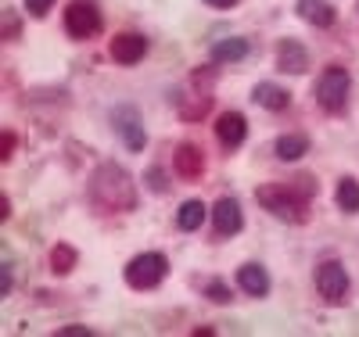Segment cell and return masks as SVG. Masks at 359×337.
Returning <instances> with one entry per match:
<instances>
[{
  "mask_svg": "<svg viewBox=\"0 0 359 337\" xmlns=\"http://www.w3.org/2000/svg\"><path fill=\"white\" fill-rule=\"evenodd\" d=\"M90 198H94V205L104 208V212H130L137 205V191H133V183H130V172L111 165V162L94 172Z\"/></svg>",
  "mask_w": 359,
  "mask_h": 337,
  "instance_id": "obj_1",
  "label": "cell"
},
{
  "mask_svg": "<svg viewBox=\"0 0 359 337\" xmlns=\"http://www.w3.org/2000/svg\"><path fill=\"white\" fill-rule=\"evenodd\" d=\"M259 205L266 212H273L277 219L284 223H306L309 219V205H306V191H294V187H284V183H266V187L255 191Z\"/></svg>",
  "mask_w": 359,
  "mask_h": 337,
  "instance_id": "obj_2",
  "label": "cell"
},
{
  "mask_svg": "<svg viewBox=\"0 0 359 337\" xmlns=\"http://www.w3.org/2000/svg\"><path fill=\"white\" fill-rule=\"evenodd\" d=\"M165 255H155V252H147V255H137L130 266H126V284L137 287V291H151L165 280Z\"/></svg>",
  "mask_w": 359,
  "mask_h": 337,
  "instance_id": "obj_3",
  "label": "cell"
},
{
  "mask_svg": "<svg viewBox=\"0 0 359 337\" xmlns=\"http://www.w3.org/2000/svg\"><path fill=\"white\" fill-rule=\"evenodd\" d=\"M348 90H352L348 72L334 65V69H327V72L320 76V83H316V101H320L323 111H341L345 101H348Z\"/></svg>",
  "mask_w": 359,
  "mask_h": 337,
  "instance_id": "obj_4",
  "label": "cell"
},
{
  "mask_svg": "<svg viewBox=\"0 0 359 337\" xmlns=\"http://www.w3.org/2000/svg\"><path fill=\"white\" fill-rule=\"evenodd\" d=\"M316 291H320L323 301L341 305L345 294H348V273H345V266L334 262V259L320 262V266H316Z\"/></svg>",
  "mask_w": 359,
  "mask_h": 337,
  "instance_id": "obj_5",
  "label": "cell"
},
{
  "mask_svg": "<svg viewBox=\"0 0 359 337\" xmlns=\"http://www.w3.org/2000/svg\"><path fill=\"white\" fill-rule=\"evenodd\" d=\"M65 29H69V36L72 40H90V36H97L101 33V15L94 4H72L65 11Z\"/></svg>",
  "mask_w": 359,
  "mask_h": 337,
  "instance_id": "obj_6",
  "label": "cell"
},
{
  "mask_svg": "<svg viewBox=\"0 0 359 337\" xmlns=\"http://www.w3.org/2000/svg\"><path fill=\"white\" fill-rule=\"evenodd\" d=\"M111 122H115L118 137L126 140V147H130V151H140V147H144V126H140V111H137L133 104L115 108V111H111Z\"/></svg>",
  "mask_w": 359,
  "mask_h": 337,
  "instance_id": "obj_7",
  "label": "cell"
},
{
  "mask_svg": "<svg viewBox=\"0 0 359 337\" xmlns=\"http://www.w3.org/2000/svg\"><path fill=\"white\" fill-rule=\"evenodd\" d=\"M212 226L219 237H230L245 226V216H241V205H237V198H219L212 205Z\"/></svg>",
  "mask_w": 359,
  "mask_h": 337,
  "instance_id": "obj_8",
  "label": "cell"
},
{
  "mask_svg": "<svg viewBox=\"0 0 359 337\" xmlns=\"http://www.w3.org/2000/svg\"><path fill=\"white\" fill-rule=\"evenodd\" d=\"M147 54V40L140 33H118L111 40V57L118 65H137V61Z\"/></svg>",
  "mask_w": 359,
  "mask_h": 337,
  "instance_id": "obj_9",
  "label": "cell"
},
{
  "mask_svg": "<svg viewBox=\"0 0 359 337\" xmlns=\"http://www.w3.org/2000/svg\"><path fill=\"white\" fill-rule=\"evenodd\" d=\"M277 69L287 72V76L306 72L309 69V50L298 40H280V47H277Z\"/></svg>",
  "mask_w": 359,
  "mask_h": 337,
  "instance_id": "obj_10",
  "label": "cell"
},
{
  "mask_svg": "<svg viewBox=\"0 0 359 337\" xmlns=\"http://www.w3.org/2000/svg\"><path fill=\"white\" fill-rule=\"evenodd\" d=\"M216 137H219L226 147L245 144V137H248V122H245V115H241V111H223V115L216 118Z\"/></svg>",
  "mask_w": 359,
  "mask_h": 337,
  "instance_id": "obj_11",
  "label": "cell"
},
{
  "mask_svg": "<svg viewBox=\"0 0 359 337\" xmlns=\"http://www.w3.org/2000/svg\"><path fill=\"white\" fill-rule=\"evenodd\" d=\"M172 165H176V172L184 176V179H198L201 169H205L201 147H194V144H180V147L172 151Z\"/></svg>",
  "mask_w": 359,
  "mask_h": 337,
  "instance_id": "obj_12",
  "label": "cell"
},
{
  "mask_svg": "<svg viewBox=\"0 0 359 337\" xmlns=\"http://www.w3.org/2000/svg\"><path fill=\"white\" fill-rule=\"evenodd\" d=\"M237 287H241L245 294H252V298H262V294L269 291V277H266V269H262V266H255V262L241 266V269H237Z\"/></svg>",
  "mask_w": 359,
  "mask_h": 337,
  "instance_id": "obj_13",
  "label": "cell"
},
{
  "mask_svg": "<svg viewBox=\"0 0 359 337\" xmlns=\"http://www.w3.org/2000/svg\"><path fill=\"white\" fill-rule=\"evenodd\" d=\"M298 15H302L309 25H316V29L334 25V8L327 4V0H298Z\"/></svg>",
  "mask_w": 359,
  "mask_h": 337,
  "instance_id": "obj_14",
  "label": "cell"
},
{
  "mask_svg": "<svg viewBox=\"0 0 359 337\" xmlns=\"http://www.w3.org/2000/svg\"><path fill=\"white\" fill-rule=\"evenodd\" d=\"M287 90H280V86H273V83H259L255 86V104H262V108H269V111H284L287 108Z\"/></svg>",
  "mask_w": 359,
  "mask_h": 337,
  "instance_id": "obj_15",
  "label": "cell"
},
{
  "mask_svg": "<svg viewBox=\"0 0 359 337\" xmlns=\"http://www.w3.org/2000/svg\"><path fill=\"white\" fill-rule=\"evenodd\" d=\"M309 151V140L302 137V133H284L280 140H277V158L280 162H298Z\"/></svg>",
  "mask_w": 359,
  "mask_h": 337,
  "instance_id": "obj_16",
  "label": "cell"
},
{
  "mask_svg": "<svg viewBox=\"0 0 359 337\" xmlns=\"http://www.w3.org/2000/svg\"><path fill=\"white\" fill-rule=\"evenodd\" d=\"M245 54H248V40H241V36L219 40V43L212 47V57H216V61H241Z\"/></svg>",
  "mask_w": 359,
  "mask_h": 337,
  "instance_id": "obj_17",
  "label": "cell"
},
{
  "mask_svg": "<svg viewBox=\"0 0 359 337\" xmlns=\"http://www.w3.org/2000/svg\"><path fill=\"white\" fill-rule=\"evenodd\" d=\"M76 266V248H69V244H54L50 248V269L57 273V277H65V273H72Z\"/></svg>",
  "mask_w": 359,
  "mask_h": 337,
  "instance_id": "obj_18",
  "label": "cell"
},
{
  "mask_svg": "<svg viewBox=\"0 0 359 337\" xmlns=\"http://www.w3.org/2000/svg\"><path fill=\"white\" fill-rule=\"evenodd\" d=\"M176 223H180V230H198L201 223H205V205L201 201H187L184 208H180V216H176Z\"/></svg>",
  "mask_w": 359,
  "mask_h": 337,
  "instance_id": "obj_19",
  "label": "cell"
},
{
  "mask_svg": "<svg viewBox=\"0 0 359 337\" xmlns=\"http://www.w3.org/2000/svg\"><path fill=\"white\" fill-rule=\"evenodd\" d=\"M338 205H341V212H359V183L352 176H345L338 183Z\"/></svg>",
  "mask_w": 359,
  "mask_h": 337,
  "instance_id": "obj_20",
  "label": "cell"
},
{
  "mask_svg": "<svg viewBox=\"0 0 359 337\" xmlns=\"http://www.w3.org/2000/svg\"><path fill=\"white\" fill-rule=\"evenodd\" d=\"M205 291H208V298H212V301H219V305H226V301H230V291H226V284H219V280H212V284H208Z\"/></svg>",
  "mask_w": 359,
  "mask_h": 337,
  "instance_id": "obj_21",
  "label": "cell"
},
{
  "mask_svg": "<svg viewBox=\"0 0 359 337\" xmlns=\"http://www.w3.org/2000/svg\"><path fill=\"white\" fill-rule=\"evenodd\" d=\"M50 4H54V0H25V11L40 18V15H47V11H50Z\"/></svg>",
  "mask_w": 359,
  "mask_h": 337,
  "instance_id": "obj_22",
  "label": "cell"
},
{
  "mask_svg": "<svg viewBox=\"0 0 359 337\" xmlns=\"http://www.w3.org/2000/svg\"><path fill=\"white\" fill-rule=\"evenodd\" d=\"M147 187H155L158 194H165V179H162L158 169H147Z\"/></svg>",
  "mask_w": 359,
  "mask_h": 337,
  "instance_id": "obj_23",
  "label": "cell"
},
{
  "mask_svg": "<svg viewBox=\"0 0 359 337\" xmlns=\"http://www.w3.org/2000/svg\"><path fill=\"white\" fill-rule=\"evenodd\" d=\"M11 151H15V137H11V133H4V137H0V158L8 162V158H11Z\"/></svg>",
  "mask_w": 359,
  "mask_h": 337,
  "instance_id": "obj_24",
  "label": "cell"
},
{
  "mask_svg": "<svg viewBox=\"0 0 359 337\" xmlns=\"http://www.w3.org/2000/svg\"><path fill=\"white\" fill-rule=\"evenodd\" d=\"M65 333H69V337H90V330H86V326H65L57 337H65Z\"/></svg>",
  "mask_w": 359,
  "mask_h": 337,
  "instance_id": "obj_25",
  "label": "cell"
},
{
  "mask_svg": "<svg viewBox=\"0 0 359 337\" xmlns=\"http://www.w3.org/2000/svg\"><path fill=\"white\" fill-rule=\"evenodd\" d=\"M11 284H15V280H11V273H8V266H4V277H0V291L8 294V291H11Z\"/></svg>",
  "mask_w": 359,
  "mask_h": 337,
  "instance_id": "obj_26",
  "label": "cell"
},
{
  "mask_svg": "<svg viewBox=\"0 0 359 337\" xmlns=\"http://www.w3.org/2000/svg\"><path fill=\"white\" fill-rule=\"evenodd\" d=\"M208 4H212V8H233L237 0H208Z\"/></svg>",
  "mask_w": 359,
  "mask_h": 337,
  "instance_id": "obj_27",
  "label": "cell"
}]
</instances>
